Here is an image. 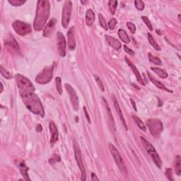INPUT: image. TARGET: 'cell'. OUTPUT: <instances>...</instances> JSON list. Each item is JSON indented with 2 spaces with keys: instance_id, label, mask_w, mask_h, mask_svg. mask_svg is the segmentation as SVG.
Returning <instances> with one entry per match:
<instances>
[{
  "instance_id": "obj_44",
  "label": "cell",
  "mask_w": 181,
  "mask_h": 181,
  "mask_svg": "<svg viewBox=\"0 0 181 181\" xmlns=\"http://www.w3.org/2000/svg\"><path fill=\"white\" fill-rule=\"evenodd\" d=\"M130 101H131V103H132V106H133V108H134V110H135V111H137V107H136V105H135V102H134V101L133 100V99H130Z\"/></svg>"
},
{
  "instance_id": "obj_16",
  "label": "cell",
  "mask_w": 181,
  "mask_h": 181,
  "mask_svg": "<svg viewBox=\"0 0 181 181\" xmlns=\"http://www.w3.org/2000/svg\"><path fill=\"white\" fill-rule=\"evenodd\" d=\"M49 128L52 134V137L50 139V144L52 146L53 144L58 141V131H57V128L55 125V122L53 121H51L49 124Z\"/></svg>"
},
{
  "instance_id": "obj_23",
  "label": "cell",
  "mask_w": 181,
  "mask_h": 181,
  "mask_svg": "<svg viewBox=\"0 0 181 181\" xmlns=\"http://www.w3.org/2000/svg\"><path fill=\"white\" fill-rule=\"evenodd\" d=\"M118 36H119L120 39L121 40L123 43H126V44L130 43V39L129 36L125 30L123 29L118 30Z\"/></svg>"
},
{
  "instance_id": "obj_31",
  "label": "cell",
  "mask_w": 181,
  "mask_h": 181,
  "mask_svg": "<svg viewBox=\"0 0 181 181\" xmlns=\"http://www.w3.org/2000/svg\"><path fill=\"white\" fill-rule=\"evenodd\" d=\"M0 72H1V74L2 75V76H4V78L6 79H11L12 77V74L9 73V72H7L6 69H4L2 66H1L0 67Z\"/></svg>"
},
{
  "instance_id": "obj_10",
  "label": "cell",
  "mask_w": 181,
  "mask_h": 181,
  "mask_svg": "<svg viewBox=\"0 0 181 181\" xmlns=\"http://www.w3.org/2000/svg\"><path fill=\"white\" fill-rule=\"evenodd\" d=\"M4 45L6 49L11 53L18 54L20 52V48H19L17 41L11 34H9L4 40Z\"/></svg>"
},
{
  "instance_id": "obj_34",
  "label": "cell",
  "mask_w": 181,
  "mask_h": 181,
  "mask_svg": "<svg viewBox=\"0 0 181 181\" xmlns=\"http://www.w3.org/2000/svg\"><path fill=\"white\" fill-rule=\"evenodd\" d=\"M55 82H56L57 90L58 91V93L62 95V79L60 77H56L55 79Z\"/></svg>"
},
{
  "instance_id": "obj_11",
  "label": "cell",
  "mask_w": 181,
  "mask_h": 181,
  "mask_svg": "<svg viewBox=\"0 0 181 181\" xmlns=\"http://www.w3.org/2000/svg\"><path fill=\"white\" fill-rule=\"evenodd\" d=\"M65 88H66L67 93H69V97H70V101L72 107H73L74 110L77 111L79 110V98L78 96H77V94L75 90H74V88L69 84H65Z\"/></svg>"
},
{
  "instance_id": "obj_6",
  "label": "cell",
  "mask_w": 181,
  "mask_h": 181,
  "mask_svg": "<svg viewBox=\"0 0 181 181\" xmlns=\"http://www.w3.org/2000/svg\"><path fill=\"white\" fill-rule=\"evenodd\" d=\"M146 125L150 131V133L152 136L156 138H158L163 131V126L161 120L156 118H151L146 120Z\"/></svg>"
},
{
  "instance_id": "obj_1",
  "label": "cell",
  "mask_w": 181,
  "mask_h": 181,
  "mask_svg": "<svg viewBox=\"0 0 181 181\" xmlns=\"http://www.w3.org/2000/svg\"><path fill=\"white\" fill-rule=\"evenodd\" d=\"M16 81L19 89V93L23 102L26 108L33 114L40 115L41 117L45 116V111L40 98L35 93V87L27 77L17 74Z\"/></svg>"
},
{
  "instance_id": "obj_43",
  "label": "cell",
  "mask_w": 181,
  "mask_h": 181,
  "mask_svg": "<svg viewBox=\"0 0 181 181\" xmlns=\"http://www.w3.org/2000/svg\"><path fill=\"white\" fill-rule=\"evenodd\" d=\"M43 130V127L41 125H38L37 127H36V131L38 132H41Z\"/></svg>"
},
{
  "instance_id": "obj_7",
  "label": "cell",
  "mask_w": 181,
  "mask_h": 181,
  "mask_svg": "<svg viewBox=\"0 0 181 181\" xmlns=\"http://www.w3.org/2000/svg\"><path fill=\"white\" fill-rule=\"evenodd\" d=\"M73 146H74V156H75L76 163L77 165H78V167L81 173V180H86V174L85 168H84V166L83 163V159H82L81 149L80 148H79V144H77L76 142H74Z\"/></svg>"
},
{
  "instance_id": "obj_35",
  "label": "cell",
  "mask_w": 181,
  "mask_h": 181,
  "mask_svg": "<svg viewBox=\"0 0 181 181\" xmlns=\"http://www.w3.org/2000/svg\"><path fill=\"white\" fill-rule=\"evenodd\" d=\"M134 5L136 9L138 11H142L144 9V3L143 1H140V0H136L134 1Z\"/></svg>"
},
{
  "instance_id": "obj_19",
  "label": "cell",
  "mask_w": 181,
  "mask_h": 181,
  "mask_svg": "<svg viewBox=\"0 0 181 181\" xmlns=\"http://www.w3.org/2000/svg\"><path fill=\"white\" fill-rule=\"evenodd\" d=\"M113 103H114V106H115V110H116L117 113H118V115H119V117L120 118V120H121V121L122 122L123 125H124V127H125V129H126V130H127L128 129H127L126 122H125V117H124V116H123V114H122V113L121 108H120L119 103H118L116 99V98H115V96L114 95H113Z\"/></svg>"
},
{
  "instance_id": "obj_17",
  "label": "cell",
  "mask_w": 181,
  "mask_h": 181,
  "mask_svg": "<svg viewBox=\"0 0 181 181\" xmlns=\"http://www.w3.org/2000/svg\"><path fill=\"white\" fill-rule=\"evenodd\" d=\"M125 61H126L127 64L130 67V68L132 69V70L133 71L134 75H135V76H136V78L137 79V81H138L140 84H142L143 86H145V83L144 82L143 79H142L141 74H140V73H139V72L138 71V69H137V67L134 66V64L132 63V62L130 61V60L127 58V57H125Z\"/></svg>"
},
{
  "instance_id": "obj_32",
  "label": "cell",
  "mask_w": 181,
  "mask_h": 181,
  "mask_svg": "<svg viewBox=\"0 0 181 181\" xmlns=\"http://www.w3.org/2000/svg\"><path fill=\"white\" fill-rule=\"evenodd\" d=\"M26 2V0H24V1L23 0H9V3L14 6H20L23 5V4H25Z\"/></svg>"
},
{
  "instance_id": "obj_9",
  "label": "cell",
  "mask_w": 181,
  "mask_h": 181,
  "mask_svg": "<svg viewBox=\"0 0 181 181\" xmlns=\"http://www.w3.org/2000/svg\"><path fill=\"white\" fill-rule=\"evenodd\" d=\"M12 26H13L15 32L20 35H26L29 34L32 31L30 24L21 21H15Z\"/></svg>"
},
{
  "instance_id": "obj_33",
  "label": "cell",
  "mask_w": 181,
  "mask_h": 181,
  "mask_svg": "<svg viewBox=\"0 0 181 181\" xmlns=\"http://www.w3.org/2000/svg\"><path fill=\"white\" fill-rule=\"evenodd\" d=\"M93 76H94V79H95V80L96 81V83H97L98 86H99V88L101 90V91H103H103H105L104 86H103V84L102 81H101V79H100V77L98 76L97 74H94Z\"/></svg>"
},
{
  "instance_id": "obj_20",
  "label": "cell",
  "mask_w": 181,
  "mask_h": 181,
  "mask_svg": "<svg viewBox=\"0 0 181 181\" xmlns=\"http://www.w3.org/2000/svg\"><path fill=\"white\" fill-rule=\"evenodd\" d=\"M95 14L92 9H88L86 14V22L88 26H91L95 21Z\"/></svg>"
},
{
  "instance_id": "obj_40",
  "label": "cell",
  "mask_w": 181,
  "mask_h": 181,
  "mask_svg": "<svg viewBox=\"0 0 181 181\" xmlns=\"http://www.w3.org/2000/svg\"><path fill=\"white\" fill-rule=\"evenodd\" d=\"M124 50L126 52L127 54L130 55H132V56H133V55H134V52L132 50L130 49L129 47H127V45H124Z\"/></svg>"
},
{
  "instance_id": "obj_22",
  "label": "cell",
  "mask_w": 181,
  "mask_h": 181,
  "mask_svg": "<svg viewBox=\"0 0 181 181\" xmlns=\"http://www.w3.org/2000/svg\"><path fill=\"white\" fill-rule=\"evenodd\" d=\"M148 75H149V79H150V81L152 82V83H153L154 84V85H155L156 86V87L158 88H160V89H163V90L167 91L168 92H171V93L173 92L172 91H170L169 89H168L167 88H166V86H164L162 83H161V82H160V81H158V80H156V79H154V77H152L151 76L150 74L148 73Z\"/></svg>"
},
{
  "instance_id": "obj_45",
  "label": "cell",
  "mask_w": 181,
  "mask_h": 181,
  "mask_svg": "<svg viewBox=\"0 0 181 181\" xmlns=\"http://www.w3.org/2000/svg\"><path fill=\"white\" fill-rule=\"evenodd\" d=\"M1 92H2V91H3V85H2V83H1Z\"/></svg>"
},
{
  "instance_id": "obj_18",
  "label": "cell",
  "mask_w": 181,
  "mask_h": 181,
  "mask_svg": "<svg viewBox=\"0 0 181 181\" xmlns=\"http://www.w3.org/2000/svg\"><path fill=\"white\" fill-rule=\"evenodd\" d=\"M105 38L106 41H107V43H108V45H109L110 47H113L116 50H120V48H121L122 47L121 43H120L118 40H117L116 38H113L112 37V36H110V35H105Z\"/></svg>"
},
{
  "instance_id": "obj_25",
  "label": "cell",
  "mask_w": 181,
  "mask_h": 181,
  "mask_svg": "<svg viewBox=\"0 0 181 181\" xmlns=\"http://www.w3.org/2000/svg\"><path fill=\"white\" fill-rule=\"evenodd\" d=\"M132 117H133L134 122H136V124L137 125V126L139 127V128L140 130H142L143 132H146V127L145 126V125L144 124V122H142V120H140V118H139V117L136 116V115H133Z\"/></svg>"
},
{
  "instance_id": "obj_24",
  "label": "cell",
  "mask_w": 181,
  "mask_h": 181,
  "mask_svg": "<svg viewBox=\"0 0 181 181\" xmlns=\"http://www.w3.org/2000/svg\"><path fill=\"white\" fill-rule=\"evenodd\" d=\"M151 69L154 72H155V73L160 76L161 78L166 79L168 76V74H167V72L160 68H158V67H151Z\"/></svg>"
},
{
  "instance_id": "obj_3",
  "label": "cell",
  "mask_w": 181,
  "mask_h": 181,
  "mask_svg": "<svg viewBox=\"0 0 181 181\" xmlns=\"http://www.w3.org/2000/svg\"><path fill=\"white\" fill-rule=\"evenodd\" d=\"M140 139L144 149L147 151V153L149 154V155L151 156V158L154 161V163L156 164V166L158 168H161V166H162V161H161L160 156H159L157 151H156L155 148H154V146L149 141H147L145 138H144V137H140Z\"/></svg>"
},
{
  "instance_id": "obj_2",
  "label": "cell",
  "mask_w": 181,
  "mask_h": 181,
  "mask_svg": "<svg viewBox=\"0 0 181 181\" xmlns=\"http://www.w3.org/2000/svg\"><path fill=\"white\" fill-rule=\"evenodd\" d=\"M50 14V2L47 0H39L37 3L35 18L33 28L35 31L42 30L46 23Z\"/></svg>"
},
{
  "instance_id": "obj_13",
  "label": "cell",
  "mask_w": 181,
  "mask_h": 181,
  "mask_svg": "<svg viewBox=\"0 0 181 181\" xmlns=\"http://www.w3.org/2000/svg\"><path fill=\"white\" fill-rule=\"evenodd\" d=\"M102 99L103 101V103H104V105L105 107L106 113H107V117H108V125H109V127L113 132H115V123L114 121V118H113V116L112 115V113H111L110 106L109 105H108L107 101H106L104 98H102Z\"/></svg>"
},
{
  "instance_id": "obj_26",
  "label": "cell",
  "mask_w": 181,
  "mask_h": 181,
  "mask_svg": "<svg viewBox=\"0 0 181 181\" xmlns=\"http://www.w3.org/2000/svg\"><path fill=\"white\" fill-rule=\"evenodd\" d=\"M175 168L176 174H177L178 176H180L181 173V157L180 156H176Z\"/></svg>"
},
{
  "instance_id": "obj_41",
  "label": "cell",
  "mask_w": 181,
  "mask_h": 181,
  "mask_svg": "<svg viewBox=\"0 0 181 181\" xmlns=\"http://www.w3.org/2000/svg\"><path fill=\"white\" fill-rule=\"evenodd\" d=\"M83 110H84V113H85V115H86V119H87V120H88V122L89 123H91V119H90V117H89L88 113V111H87V109H86V108L85 107V106H84V107L83 108Z\"/></svg>"
},
{
  "instance_id": "obj_29",
  "label": "cell",
  "mask_w": 181,
  "mask_h": 181,
  "mask_svg": "<svg viewBox=\"0 0 181 181\" xmlns=\"http://www.w3.org/2000/svg\"><path fill=\"white\" fill-rule=\"evenodd\" d=\"M148 40H149V43H150L152 46L155 48L156 50H158V51H160V50H161L160 46H159V45H158V43L156 42L155 40H154V38H153V36L151 35V33H148Z\"/></svg>"
},
{
  "instance_id": "obj_37",
  "label": "cell",
  "mask_w": 181,
  "mask_h": 181,
  "mask_svg": "<svg viewBox=\"0 0 181 181\" xmlns=\"http://www.w3.org/2000/svg\"><path fill=\"white\" fill-rule=\"evenodd\" d=\"M117 23V21L115 18L110 19V21L108 22V28H110V30H114L115 26H116Z\"/></svg>"
},
{
  "instance_id": "obj_42",
  "label": "cell",
  "mask_w": 181,
  "mask_h": 181,
  "mask_svg": "<svg viewBox=\"0 0 181 181\" xmlns=\"http://www.w3.org/2000/svg\"><path fill=\"white\" fill-rule=\"evenodd\" d=\"M91 180H92L93 181H96V180H99V179H98L97 176L96 175V174L94 173H91Z\"/></svg>"
},
{
  "instance_id": "obj_30",
  "label": "cell",
  "mask_w": 181,
  "mask_h": 181,
  "mask_svg": "<svg viewBox=\"0 0 181 181\" xmlns=\"http://www.w3.org/2000/svg\"><path fill=\"white\" fill-rule=\"evenodd\" d=\"M98 19H99V23L101 27L103 28H104V30L108 31V23L106 22L105 19L103 17V15L101 14H98Z\"/></svg>"
},
{
  "instance_id": "obj_14",
  "label": "cell",
  "mask_w": 181,
  "mask_h": 181,
  "mask_svg": "<svg viewBox=\"0 0 181 181\" xmlns=\"http://www.w3.org/2000/svg\"><path fill=\"white\" fill-rule=\"evenodd\" d=\"M57 21L54 18H52L49 21V22L47 23L45 27L43 30V36L45 38H49L52 35L55 29V26H56Z\"/></svg>"
},
{
  "instance_id": "obj_15",
  "label": "cell",
  "mask_w": 181,
  "mask_h": 181,
  "mask_svg": "<svg viewBox=\"0 0 181 181\" xmlns=\"http://www.w3.org/2000/svg\"><path fill=\"white\" fill-rule=\"evenodd\" d=\"M67 39H68V46L71 50H74L76 47L75 35H74V27H71L67 32Z\"/></svg>"
},
{
  "instance_id": "obj_36",
  "label": "cell",
  "mask_w": 181,
  "mask_h": 181,
  "mask_svg": "<svg viewBox=\"0 0 181 181\" xmlns=\"http://www.w3.org/2000/svg\"><path fill=\"white\" fill-rule=\"evenodd\" d=\"M142 19L144 21V22L145 23V24H146V26H147V28H148L151 31H153V27H152L151 23L150 20H149V18L146 17V16H142Z\"/></svg>"
},
{
  "instance_id": "obj_21",
  "label": "cell",
  "mask_w": 181,
  "mask_h": 181,
  "mask_svg": "<svg viewBox=\"0 0 181 181\" xmlns=\"http://www.w3.org/2000/svg\"><path fill=\"white\" fill-rule=\"evenodd\" d=\"M19 168H20V171L21 175L23 176L24 180H31V179L28 177V168L27 166L26 165V163L24 161H22L20 164H19Z\"/></svg>"
},
{
  "instance_id": "obj_39",
  "label": "cell",
  "mask_w": 181,
  "mask_h": 181,
  "mask_svg": "<svg viewBox=\"0 0 181 181\" xmlns=\"http://www.w3.org/2000/svg\"><path fill=\"white\" fill-rule=\"evenodd\" d=\"M165 173H166V177H167L168 180L171 181L173 180V175H172V169H171V168H166Z\"/></svg>"
},
{
  "instance_id": "obj_8",
  "label": "cell",
  "mask_w": 181,
  "mask_h": 181,
  "mask_svg": "<svg viewBox=\"0 0 181 181\" xmlns=\"http://www.w3.org/2000/svg\"><path fill=\"white\" fill-rule=\"evenodd\" d=\"M72 11V3L71 1H65L62 13V25L64 28H67L70 21Z\"/></svg>"
},
{
  "instance_id": "obj_28",
  "label": "cell",
  "mask_w": 181,
  "mask_h": 181,
  "mask_svg": "<svg viewBox=\"0 0 181 181\" xmlns=\"http://www.w3.org/2000/svg\"><path fill=\"white\" fill-rule=\"evenodd\" d=\"M148 57H149V62H151V63H154L156 65H158V66H160V65L162 64V62H161V60L159 59L158 57H154V55H152L151 53H150V52H149Z\"/></svg>"
},
{
  "instance_id": "obj_27",
  "label": "cell",
  "mask_w": 181,
  "mask_h": 181,
  "mask_svg": "<svg viewBox=\"0 0 181 181\" xmlns=\"http://www.w3.org/2000/svg\"><path fill=\"white\" fill-rule=\"evenodd\" d=\"M117 1L116 0H110L108 2V6H109V9L110 11V13L114 15L115 13V10H116L117 6Z\"/></svg>"
},
{
  "instance_id": "obj_12",
  "label": "cell",
  "mask_w": 181,
  "mask_h": 181,
  "mask_svg": "<svg viewBox=\"0 0 181 181\" xmlns=\"http://www.w3.org/2000/svg\"><path fill=\"white\" fill-rule=\"evenodd\" d=\"M57 51L60 56L64 57L66 55V39L64 35L61 32H58L57 34Z\"/></svg>"
},
{
  "instance_id": "obj_4",
  "label": "cell",
  "mask_w": 181,
  "mask_h": 181,
  "mask_svg": "<svg viewBox=\"0 0 181 181\" xmlns=\"http://www.w3.org/2000/svg\"><path fill=\"white\" fill-rule=\"evenodd\" d=\"M108 147H109V150L110 151L111 155H112L113 158H114L115 163H116L118 168H119V170L120 171V172L122 173V175H127V172L126 167H125L124 161H123L122 156L119 153V151H117L116 147L111 143L109 144Z\"/></svg>"
},
{
  "instance_id": "obj_38",
  "label": "cell",
  "mask_w": 181,
  "mask_h": 181,
  "mask_svg": "<svg viewBox=\"0 0 181 181\" xmlns=\"http://www.w3.org/2000/svg\"><path fill=\"white\" fill-rule=\"evenodd\" d=\"M127 26L128 28V29L130 31L132 34H134L135 32H136V26L134 23H132L131 22H127Z\"/></svg>"
},
{
  "instance_id": "obj_5",
  "label": "cell",
  "mask_w": 181,
  "mask_h": 181,
  "mask_svg": "<svg viewBox=\"0 0 181 181\" xmlns=\"http://www.w3.org/2000/svg\"><path fill=\"white\" fill-rule=\"evenodd\" d=\"M55 64L50 67H46L43 69L42 72L38 74L35 77V81L38 84H46L52 80L53 75V69H54Z\"/></svg>"
}]
</instances>
